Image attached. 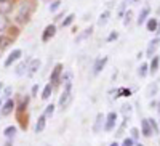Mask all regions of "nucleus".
I'll return each instance as SVG.
<instances>
[{
  "label": "nucleus",
  "mask_w": 160,
  "mask_h": 146,
  "mask_svg": "<svg viewBox=\"0 0 160 146\" xmlns=\"http://www.w3.org/2000/svg\"><path fill=\"white\" fill-rule=\"evenodd\" d=\"M31 13H32L31 5H29V3H22V5L19 7L18 13H16L15 21H16L18 24H28L29 19H31Z\"/></svg>",
  "instance_id": "obj_1"
},
{
  "label": "nucleus",
  "mask_w": 160,
  "mask_h": 146,
  "mask_svg": "<svg viewBox=\"0 0 160 146\" xmlns=\"http://www.w3.org/2000/svg\"><path fill=\"white\" fill-rule=\"evenodd\" d=\"M117 124V112H109L108 116H106V121H104V130L106 132H112L114 127Z\"/></svg>",
  "instance_id": "obj_2"
},
{
  "label": "nucleus",
  "mask_w": 160,
  "mask_h": 146,
  "mask_svg": "<svg viewBox=\"0 0 160 146\" xmlns=\"http://www.w3.org/2000/svg\"><path fill=\"white\" fill-rule=\"evenodd\" d=\"M61 76H62V64L61 63H58L55 68H53V71H51V74H50V82L55 85V84H58L59 81H61Z\"/></svg>",
  "instance_id": "obj_3"
},
{
  "label": "nucleus",
  "mask_w": 160,
  "mask_h": 146,
  "mask_svg": "<svg viewBox=\"0 0 160 146\" xmlns=\"http://www.w3.org/2000/svg\"><path fill=\"white\" fill-rule=\"evenodd\" d=\"M55 35H56V26L48 24L45 28V31H43V34H42V42H50Z\"/></svg>",
  "instance_id": "obj_4"
},
{
  "label": "nucleus",
  "mask_w": 160,
  "mask_h": 146,
  "mask_svg": "<svg viewBox=\"0 0 160 146\" xmlns=\"http://www.w3.org/2000/svg\"><path fill=\"white\" fill-rule=\"evenodd\" d=\"M22 56V50H19V48H15L10 55H8V58L5 60V68H10V66L15 63V61H18L19 58Z\"/></svg>",
  "instance_id": "obj_5"
},
{
  "label": "nucleus",
  "mask_w": 160,
  "mask_h": 146,
  "mask_svg": "<svg viewBox=\"0 0 160 146\" xmlns=\"http://www.w3.org/2000/svg\"><path fill=\"white\" fill-rule=\"evenodd\" d=\"M108 61H109V58L108 56H102V58H98L96 61H95V66H93V76H98L104 68H106V64H108Z\"/></svg>",
  "instance_id": "obj_6"
},
{
  "label": "nucleus",
  "mask_w": 160,
  "mask_h": 146,
  "mask_svg": "<svg viewBox=\"0 0 160 146\" xmlns=\"http://www.w3.org/2000/svg\"><path fill=\"white\" fill-rule=\"evenodd\" d=\"M42 68V61H40L38 58H34L29 61V68H28V76H34L38 72V69Z\"/></svg>",
  "instance_id": "obj_7"
},
{
  "label": "nucleus",
  "mask_w": 160,
  "mask_h": 146,
  "mask_svg": "<svg viewBox=\"0 0 160 146\" xmlns=\"http://www.w3.org/2000/svg\"><path fill=\"white\" fill-rule=\"evenodd\" d=\"M15 101L13 100H7L5 103H3V106H2V109H0V114L2 116H10L13 111H15Z\"/></svg>",
  "instance_id": "obj_8"
},
{
  "label": "nucleus",
  "mask_w": 160,
  "mask_h": 146,
  "mask_svg": "<svg viewBox=\"0 0 160 146\" xmlns=\"http://www.w3.org/2000/svg\"><path fill=\"white\" fill-rule=\"evenodd\" d=\"M158 44H160V39H158V37L149 42L148 50H146V55H148V58H152V56L155 55V51H157V48H158Z\"/></svg>",
  "instance_id": "obj_9"
},
{
  "label": "nucleus",
  "mask_w": 160,
  "mask_h": 146,
  "mask_svg": "<svg viewBox=\"0 0 160 146\" xmlns=\"http://www.w3.org/2000/svg\"><path fill=\"white\" fill-rule=\"evenodd\" d=\"M91 34H93V28L90 26V28L83 29L82 32H80V34L75 37V44H82V42H85L87 39H90V37H91Z\"/></svg>",
  "instance_id": "obj_10"
},
{
  "label": "nucleus",
  "mask_w": 160,
  "mask_h": 146,
  "mask_svg": "<svg viewBox=\"0 0 160 146\" xmlns=\"http://www.w3.org/2000/svg\"><path fill=\"white\" fill-rule=\"evenodd\" d=\"M104 121H106V116H104L102 112H99V114L96 116V122H95V125H93V132H95V133H99V132L102 130V127H104Z\"/></svg>",
  "instance_id": "obj_11"
},
{
  "label": "nucleus",
  "mask_w": 160,
  "mask_h": 146,
  "mask_svg": "<svg viewBox=\"0 0 160 146\" xmlns=\"http://www.w3.org/2000/svg\"><path fill=\"white\" fill-rule=\"evenodd\" d=\"M149 15H151V8H149V7H144V8L141 10V13L138 15V19H136L138 26H141V24H144L146 21H148Z\"/></svg>",
  "instance_id": "obj_12"
},
{
  "label": "nucleus",
  "mask_w": 160,
  "mask_h": 146,
  "mask_svg": "<svg viewBox=\"0 0 160 146\" xmlns=\"http://www.w3.org/2000/svg\"><path fill=\"white\" fill-rule=\"evenodd\" d=\"M13 10V0H0V13L2 15H8Z\"/></svg>",
  "instance_id": "obj_13"
},
{
  "label": "nucleus",
  "mask_w": 160,
  "mask_h": 146,
  "mask_svg": "<svg viewBox=\"0 0 160 146\" xmlns=\"http://www.w3.org/2000/svg\"><path fill=\"white\" fill-rule=\"evenodd\" d=\"M141 133L146 138H149L152 135V128H151V124H149L148 119H142V121H141Z\"/></svg>",
  "instance_id": "obj_14"
},
{
  "label": "nucleus",
  "mask_w": 160,
  "mask_h": 146,
  "mask_svg": "<svg viewBox=\"0 0 160 146\" xmlns=\"http://www.w3.org/2000/svg\"><path fill=\"white\" fill-rule=\"evenodd\" d=\"M158 66H160V56L158 55H154L152 56V61H151V64H149V74H155L157 71H158Z\"/></svg>",
  "instance_id": "obj_15"
},
{
  "label": "nucleus",
  "mask_w": 160,
  "mask_h": 146,
  "mask_svg": "<svg viewBox=\"0 0 160 146\" xmlns=\"http://www.w3.org/2000/svg\"><path fill=\"white\" fill-rule=\"evenodd\" d=\"M45 125H47V117L45 114H42L38 119H37V124H35V133H40V132L45 130Z\"/></svg>",
  "instance_id": "obj_16"
},
{
  "label": "nucleus",
  "mask_w": 160,
  "mask_h": 146,
  "mask_svg": "<svg viewBox=\"0 0 160 146\" xmlns=\"http://www.w3.org/2000/svg\"><path fill=\"white\" fill-rule=\"evenodd\" d=\"M157 26H158L157 18H148V21H146V29H148V32H155Z\"/></svg>",
  "instance_id": "obj_17"
},
{
  "label": "nucleus",
  "mask_w": 160,
  "mask_h": 146,
  "mask_svg": "<svg viewBox=\"0 0 160 146\" xmlns=\"http://www.w3.org/2000/svg\"><path fill=\"white\" fill-rule=\"evenodd\" d=\"M28 68H29V61H22V63H19L18 64V68H16V76H24L26 72H28Z\"/></svg>",
  "instance_id": "obj_18"
},
{
  "label": "nucleus",
  "mask_w": 160,
  "mask_h": 146,
  "mask_svg": "<svg viewBox=\"0 0 160 146\" xmlns=\"http://www.w3.org/2000/svg\"><path fill=\"white\" fill-rule=\"evenodd\" d=\"M157 91H158V85L154 82V84L148 85V90H146V96H148V98H152V96L157 95Z\"/></svg>",
  "instance_id": "obj_19"
},
{
  "label": "nucleus",
  "mask_w": 160,
  "mask_h": 146,
  "mask_svg": "<svg viewBox=\"0 0 160 146\" xmlns=\"http://www.w3.org/2000/svg\"><path fill=\"white\" fill-rule=\"evenodd\" d=\"M53 85L51 82H48L47 85H45V88H43V91H42V100H48L50 96H51V93H53Z\"/></svg>",
  "instance_id": "obj_20"
},
{
  "label": "nucleus",
  "mask_w": 160,
  "mask_h": 146,
  "mask_svg": "<svg viewBox=\"0 0 160 146\" xmlns=\"http://www.w3.org/2000/svg\"><path fill=\"white\" fill-rule=\"evenodd\" d=\"M11 42H13V40H11L10 35H0V51L5 50L7 47H10Z\"/></svg>",
  "instance_id": "obj_21"
},
{
  "label": "nucleus",
  "mask_w": 160,
  "mask_h": 146,
  "mask_svg": "<svg viewBox=\"0 0 160 146\" xmlns=\"http://www.w3.org/2000/svg\"><path fill=\"white\" fill-rule=\"evenodd\" d=\"M109 16H111V11L101 13L99 18H98V26H106V24H108V21H109Z\"/></svg>",
  "instance_id": "obj_22"
},
{
  "label": "nucleus",
  "mask_w": 160,
  "mask_h": 146,
  "mask_svg": "<svg viewBox=\"0 0 160 146\" xmlns=\"http://www.w3.org/2000/svg\"><path fill=\"white\" fill-rule=\"evenodd\" d=\"M148 74H149V64L148 63H142L139 68H138V76L139 77H146Z\"/></svg>",
  "instance_id": "obj_23"
},
{
  "label": "nucleus",
  "mask_w": 160,
  "mask_h": 146,
  "mask_svg": "<svg viewBox=\"0 0 160 146\" xmlns=\"http://www.w3.org/2000/svg\"><path fill=\"white\" fill-rule=\"evenodd\" d=\"M72 77H74L72 71H66V72L61 76V82H62V84H72Z\"/></svg>",
  "instance_id": "obj_24"
},
{
  "label": "nucleus",
  "mask_w": 160,
  "mask_h": 146,
  "mask_svg": "<svg viewBox=\"0 0 160 146\" xmlns=\"http://www.w3.org/2000/svg\"><path fill=\"white\" fill-rule=\"evenodd\" d=\"M3 135L7 137V138H13L16 135V127L15 125H10V127H7L5 130H3Z\"/></svg>",
  "instance_id": "obj_25"
},
{
  "label": "nucleus",
  "mask_w": 160,
  "mask_h": 146,
  "mask_svg": "<svg viewBox=\"0 0 160 146\" xmlns=\"http://www.w3.org/2000/svg\"><path fill=\"white\" fill-rule=\"evenodd\" d=\"M10 26V21H8V18L5 16V15H2V13H0V32L2 31H5L7 28Z\"/></svg>",
  "instance_id": "obj_26"
},
{
  "label": "nucleus",
  "mask_w": 160,
  "mask_h": 146,
  "mask_svg": "<svg viewBox=\"0 0 160 146\" xmlns=\"http://www.w3.org/2000/svg\"><path fill=\"white\" fill-rule=\"evenodd\" d=\"M148 121H149V124H151L152 133H154V135H158V133H160V127H158L157 121H155V119H148Z\"/></svg>",
  "instance_id": "obj_27"
},
{
  "label": "nucleus",
  "mask_w": 160,
  "mask_h": 146,
  "mask_svg": "<svg viewBox=\"0 0 160 146\" xmlns=\"http://www.w3.org/2000/svg\"><path fill=\"white\" fill-rule=\"evenodd\" d=\"M74 18H75V15H74V13H71V15H68V16H66V19H62L61 26H62V28H68V26H71V24L74 23Z\"/></svg>",
  "instance_id": "obj_28"
},
{
  "label": "nucleus",
  "mask_w": 160,
  "mask_h": 146,
  "mask_svg": "<svg viewBox=\"0 0 160 146\" xmlns=\"http://www.w3.org/2000/svg\"><path fill=\"white\" fill-rule=\"evenodd\" d=\"M59 7H61V0H53V2L50 3V7H48V10H50L51 13H55Z\"/></svg>",
  "instance_id": "obj_29"
},
{
  "label": "nucleus",
  "mask_w": 160,
  "mask_h": 146,
  "mask_svg": "<svg viewBox=\"0 0 160 146\" xmlns=\"http://www.w3.org/2000/svg\"><path fill=\"white\" fill-rule=\"evenodd\" d=\"M43 114H45V117H51L53 114H55V104H53V103L48 104L47 108H45V112Z\"/></svg>",
  "instance_id": "obj_30"
},
{
  "label": "nucleus",
  "mask_w": 160,
  "mask_h": 146,
  "mask_svg": "<svg viewBox=\"0 0 160 146\" xmlns=\"http://www.w3.org/2000/svg\"><path fill=\"white\" fill-rule=\"evenodd\" d=\"M131 18H133V11L128 10L125 15H123V26H128V24L131 23Z\"/></svg>",
  "instance_id": "obj_31"
},
{
  "label": "nucleus",
  "mask_w": 160,
  "mask_h": 146,
  "mask_svg": "<svg viewBox=\"0 0 160 146\" xmlns=\"http://www.w3.org/2000/svg\"><path fill=\"white\" fill-rule=\"evenodd\" d=\"M127 3H130V0H123L122 5H120V8H118V18H123V15H125V8H127Z\"/></svg>",
  "instance_id": "obj_32"
},
{
  "label": "nucleus",
  "mask_w": 160,
  "mask_h": 146,
  "mask_svg": "<svg viewBox=\"0 0 160 146\" xmlns=\"http://www.w3.org/2000/svg\"><path fill=\"white\" fill-rule=\"evenodd\" d=\"M117 39H118V32H117V31H112V32L108 35V39H106V42H108V44H111V42L117 40Z\"/></svg>",
  "instance_id": "obj_33"
},
{
  "label": "nucleus",
  "mask_w": 160,
  "mask_h": 146,
  "mask_svg": "<svg viewBox=\"0 0 160 146\" xmlns=\"http://www.w3.org/2000/svg\"><path fill=\"white\" fill-rule=\"evenodd\" d=\"M130 133H131V138H133V140H138L139 135H141V133H139V130H138L136 127H133V128L130 130Z\"/></svg>",
  "instance_id": "obj_34"
},
{
  "label": "nucleus",
  "mask_w": 160,
  "mask_h": 146,
  "mask_svg": "<svg viewBox=\"0 0 160 146\" xmlns=\"http://www.w3.org/2000/svg\"><path fill=\"white\" fill-rule=\"evenodd\" d=\"M117 93H122V96H130L131 95V90H128V88H118Z\"/></svg>",
  "instance_id": "obj_35"
},
{
  "label": "nucleus",
  "mask_w": 160,
  "mask_h": 146,
  "mask_svg": "<svg viewBox=\"0 0 160 146\" xmlns=\"http://www.w3.org/2000/svg\"><path fill=\"white\" fill-rule=\"evenodd\" d=\"M122 112H123L125 116H127V114L130 116V114H131V106H130V104H123V106H122Z\"/></svg>",
  "instance_id": "obj_36"
},
{
  "label": "nucleus",
  "mask_w": 160,
  "mask_h": 146,
  "mask_svg": "<svg viewBox=\"0 0 160 146\" xmlns=\"http://www.w3.org/2000/svg\"><path fill=\"white\" fill-rule=\"evenodd\" d=\"M122 146H135V140H133V138H125Z\"/></svg>",
  "instance_id": "obj_37"
},
{
  "label": "nucleus",
  "mask_w": 160,
  "mask_h": 146,
  "mask_svg": "<svg viewBox=\"0 0 160 146\" xmlns=\"http://www.w3.org/2000/svg\"><path fill=\"white\" fill-rule=\"evenodd\" d=\"M149 108H151V109H155V108H157V101H151Z\"/></svg>",
  "instance_id": "obj_38"
},
{
  "label": "nucleus",
  "mask_w": 160,
  "mask_h": 146,
  "mask_svg": "<svg viewBox=\"0 0 160 146\" xmlns=\"http://www.w3.org/2000/svg\"><path fill=\"white\" fill-rule=\"evenodd\" d=\"M37 90H38V85H34V87H32V95H34V96L37 95Z\"/></svg>",
  "instance_id": "obj_39"
},
{
  "label": "nucleus",
  "mask_w": 160,
  "mask_h": 146,
  "mask_svg": "<svg viewBox=\"0 0 160 146\" xmlns=\"http://www.w3.org/2000/svg\"><path fill=\"white\" fill-rule=\"evenodd\" d=\"M10 93H11V87H8V88L5 90V95H7V96H10Z\"/></svg>",
  "instance_id": "obj_40"
},
{
  "label": "nucleus",
  "mask_w": 160,
  "mask_h": 146,
  "mask_svg": "<svg viewBox=\"0 0 160 146\" xmlns=\"http://www.w3.org/2000/svg\"><path fill=\"white\" fill-rule=\"evenodd\" d=\"M157 111H158V114H160V101H157V108H155Z\"/></svg>",
  "instance_id": "obj_41"
},
{
  "label": "nucleus",
  "mask_w": 160,
  "mask_h": 146,
  "mask_svg": "<svg viewBox=\"0 0 160 146\" xmlns=\"http://www.w3.org/2000/svg\"><path fill=\"white\" fill-rule=\"evenodd\" d=\"M5 146H11V138H8V141H7V144Z\"/></svg>",
  "instance_id": "obj_42"
},
{
  "label": "nucleus",
  "mask_w": 160,
  "mask_h": 146,
  "mask_svg": "<svg viewBox=\"0 0 160 146\" xmlns=\"http://www.w3.org/2000/svg\"><path fill=\"white\" fill-rule=\"evenodd\" d=\"M109 146H120V144H118V143H117V141H114V143H111V144H109Z\"/></svg>",
  "instance_id": "obj_43"
},
{
  "label": "nucleus",
  "mask_w": 160,
  "mask_h": 146,
  "mask_svg": "<svg viewBox=\"0 0 160 146\" xmlns=\"http://www.w3.org/2000/svg\"><path fill=\"white\" fill-rule=\"evenodd\" d=\"M2 88H3V84H2V82H0V91H2Z\"/></svg>",
  "instance_id": "obj_44"
},
{
  "label": "nucleus",
  "mask_w": 160,
  "mask_h": 146,
  "mask_svg": "<svg viewBox=\"0 0 160 146\" xmlns=\"http://www.w3.org/2000/svg\"><path fill=\"white\" fill-rule=\"evenodd\" d=\"M133 2H135V3H138V2H141V0H133Z\"/></svg>",
  "instance_id": "obj_45"
},
{
  "label": "nucleus",
  "mask_w": 160,
  "mask_h": 146,
  "mask_svg": "<svg viewBox=\"0 0 160 146\" xmlns=\"http://www.w3.org/2000/svg\"><path fill=\"white\" fill-rule=\"evenodd\" d=\"M136 146H144V144H141V143H138V144H136Z\"/></svg>",
  "instance_id": "obj_46"
},
{
  "label": "nucleus",
  "mask_w": 160,
  "mask_h": 146,
  "mask_svg": "<svg viewBox=\"0 0 160 146\" xmlns=\"http://www.w3.org/2000/svg\"><path fill=\"white\" fill-rule=\"evenodd\" d=\"M0 106H2V100H0Z\"/></svg>",
  "instance_id": "obj_47"
},
{
  "label": "nucleus",
  "mask_w": 160,
  "mask_h": 146,
  "mask_svg": "<svg viewBox=\"0 0 160 146\" xmlns=\"http://www.w3.org/2000/svg\"><path fill=\"white\" fill-rule=\"evenodd\" d=\"M158 127H160V121H158Z\"/></svg>",
  "instance_id": "obj_48"
}]
</instances>
